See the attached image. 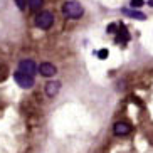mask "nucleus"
<instances>
[{
	"instance_id": "nucleus-1",
	"label": "nucleus",
	"mask_w": 153,
	"mask_h": 153,
	"mask_svg": "<svg viewBox=\"0 0 153 153\" xmlns=\"http://www.w3.org/2000/svg\"><path fill=\"white\" fill-rule=\"evenodd\" d=\"M62 14L66 15L68 19H79L82 14H84V9L82 5L76 0H69L62 5Z\"/></svg>"
},
{
	"instance_id": "nucleus-2",
	"label": "nucleus",
	"mask_w": 153,
	"mask_h": 153,
	"mask_svg": "<svg viewBox=\"0 0 153 153\" xmlns=\"http://www.w3.org/2000/svg\"><path fill=\"white\" fill-rule=\"evenodd\" d=\"M34 24H36L39 29H42V30H47V29H51L52 24H54V15L51 14L49 10H42V12H39V14L36 15Z\"/></svg>"
},
{
	"instance_id": "nucleus-3",
	"label": "nucleus",
	"mask_w": 153,
	"mask_h": 153,
	"mask_svg": "<svg viewBox=\"0 0 153 153\" xmlns=\"http://www.w3.org/2000/svg\"><path fill=\"white\" fill-rule=\"evenodd\" d=\"M14 79L20 88H24V89H30L32 86H34V76H29V74H25V72L17 71L14 74Z\"/></svg>"
},
{
	"instance_id": "nucleus-4",
	"label": "nucleus",
	"mask_w": 153,
	"mask_h": 153,
	"mask_svg": "<svg viewBox=\"0 0 153 153\" xmlns=\"http://www.w3.org/2000/svg\"><path fill=\"white\" fill-rule=\"evenodd\" d=\"M19 71L25 72L29 76H34L36 71H37V66H36L34 61H30V59H24V61H20V64H19Z\"/></svg>"
},
{
	"instance_id": "nucleus-5",
	"label": "nucleus",
	"mask_w": 153,
	"mask_h": 153,
	"mask_svg": "<svg viewBox=\"0 0 153 153\" xmlns=\"http://www.w3.org/2000/svg\"><path fill=\"white\" fill-rule=\"evenodd\" d=\"M113 131H114L116 136H125L131 131V126L128 125V123H125V121H118V123H114V126H113Z\"/></svg>"
},
{
	"instance_id": "nucleus-6",
	"label": "nucleus",
	"mask_w": 153,
	"mask_h": 153,
	"mask_svg": "<svg viewBox=\"0 0 153 153\" xmlns=\"http://www.w3.org/2000/svg\"><path fill=\"white\" fill-rule=\"evenodd\" d=\"M39 72H41L44 77H52L57 72V69H56L54 64H51V62H42L41 66H39Z\"/></svg>"
},
{
	"instance_id": "nucleus-7",
	"label": "nucleus",
	"mask_w": 153,
	"mask_h": 153,
	"mask_svg": "<svg viewBox=\"0 0 153 153\" xmlns=\"http://www.w3.org/2000/svg\"><path fill=\"white\" fill-rule=\"evenodd\" d=\"M121 12H123V15H125V17L136 19V20H145V19H146V15H145L143 12H140V10H133V9H123Z\"/></svg>"
},
{
	"instance_id": "nucleus-8",
	"label": "nucleus",
	"mask_w": 153,
	"mask_h": 153,
	"mask_svg": "<svg viewBox=\"0 0 153 153\" xmlns=\"http://www.w3.org/2000/svg\"><path fill=\"white\" fill-rule=\"evenodd\" d=\"M59 89H61V82H57V81H49L45 84V94L49 96V98L57 94Z\"/></svg>"
},
{
	"instance_id": "nucleus-9",
	"label": "nucleus",
	"mask_w": 153,
	"mask_h": 153,
	"mask_svg": "<svg viewBox=\"0 0 153 153\" xmlns=\"http://www.w3.org/2000/svg\"><path fill=\"white\" fill-rule=\"evenodd\" d=\"M116 37H118V42H128V41H130V32H128V29H126L123 24L118 25Z\"/></svg>"
},
{
	"instance_id": "nucleus-10",
	"label": "nucleus",
	"mask_w": 153,
	"mask_h": 153,
	"mask_svg": "<svg viewBox=\"0 0 153 153\" xmlns=\"http://www.w3.org/2000/svg\"><path fill=\"white\" fill-rule=\"evenodd\" d=\"M42 5H44V0H29L27 2V7L30 10H39L42 9Z\"/></svg>"
},
{
	"instance_id": "nucleus-11",
	"label": "nucleus",
	"mask_w": 153,
	"mask_h": 153,
	"mask_svg": "<svg viewBox=\"0 0 153 153\" xmlns=\"http://www.w3.org/2000/svg\"><path fill=\"white\" fill-rule=\"evenodd\" d=\"M27 2L29 0H15V5H17L20 10H25L27 9Z\"/></svg>"
},
{
	"instance_id": "nucleus-12",
	"label": "nucleus",
	"mask_w": 153,
	"mask_h": 153,
	"mask_svg": "<svg viewBox=\"0 0 153 153\" xmlns=\"http://www.w3.org/2000/svg\"><path fill=\"white\" fill-rule=\"evenodd\" d=\"M96 56H98L99 59H106L108 57V49H99L98 52H96Z\"/></svg>"
},
{
	"instance_id": "nucleus-13",
	"label": "nucleus",
	"mask_w": 153,
	"mask_h": 153,
	"mask_svg": "<svg viewBox=\"0 0 153 153\" xmlns=\"http://www.w3.org/2000/svg\"><path fill=\"white\" fill-rule=\"evenodd\" d=\"M118 25H120L118 22H114V24H109V25H108V32H109V34H116V30H118Z\"/></svg>"
},
{
	"instance_id": "nucleus-14",
	"label": "nucleus",
	"mask_w": 153,
	"mask_h": 153,
	"mask_svg": "<svg viewBox=\"0 0 153 153\" xmlns=\"http://www.w3.org/2000/svg\"><path fill=\"white\" fill-rule=\"evenodd\" d=\"M145 2L143 0H131V7H135V9H138V7H141Z\"/></svg>"
},
{
	"instance_id": "nucleus-15",
	"label": "nucleus",
	"mask_w": 153,
	"mask_h": 153,
	"mask_svg": "<svg viewBox=\"0 0 153 153\" xmlns=\"http://www.w3.org/2000/svg\"><path fill=\"white\" fill-rule=\"evenodd\" d=\"M148 5H150V7H153V0H150V2H148Z\"/></svg>"
}]
</instances>
